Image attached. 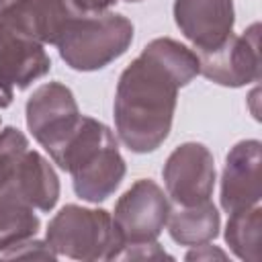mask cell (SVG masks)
<instances>
[{
    "label": "cell",
    "mask_w": 262,
    "mask_h": 262,
    "mask_svg": "<svg viewBox=\"0 0 262 262\" xmlns=\"http://www.w3.org/2000/svg\"><path fill=\"white\" fill-rule=\"evenodd\" d=\"M199 68V55L170 37H158L143 47L123 70L115 92V127L125 147L149 154L166 141L178 90Z\"/></svg>",
    "instance_id": "1"
},
{
    "label": "cell",
    "mask_w": 262,
    "mask_h": 262,
    "mask_svg": "<svg viewBox=\"0 0 262 262\" xmlns=\"http://www.w3.org/2000/svg\"><path fill=\"white\" fill-rule=\"evenodd\" d=\"M51 160L70 172L74 192L88 203L106 201L125 178V160L113 131L92 117H82L74 135Z\"/></svg>",
    "instance_id": "2"
},
{
    "label": "cell",
    "mask_w": 262,
    "mask_h": 262,
    "mask_svg": "<svg viewBox=\"0 0 262 262\" xmlns=\"http://www.w3.org/2000/svg\"><path fill=\"white\" fill-rule=\"evenodd\" d=\"M133 41V25L127 16L115 12L78 14L70 20L55 47L59 57L78 72L106 68L121 57Z\"/></svg>",
    "instance_id": "3"
},
{
    "label": "cell",
    "mask_w": 262,
    "mask_h": 262,
    "mask_svg": "<svg viewBox=\"0 0 262 262\" xmlns=\"http://www.w3.org/2000/svg\"><path fill=\"white\" fill-rule=\"evenodd\" d=\"M47 246L72 260H117L123 242L104 209L66 205L55 213L45 233Z\"/></svg>",
    "instance_id": "4"
},
{
    "label": "cell",
    "mask_w": 262,
    "mask_h": 262,
    "mask_svg": "<svg viewBox=\"0 0 262 262\" xmlns=\"http://www.w3.org/2000/svg\"><path fill=\"white\" fill-rule=\"evenodd\" d=\"M27 149L29 141L23 131L16 127L0 131V254L18 242L35 237L41 225L16 180V164Z\"/></svg>",
    "instance_id": "5"
},
{
    "label": "cell",
    "mask_w": 262,
    "mask_h": 262,
    "mask_svg": "<svg viewBox=\"0 0 262 262\" xmlns=\"http://www.w3.org/2000/svg\"><path fill=\"white\" fill-rule=\"evenodd\" d=\"M82 117L74 92L59 82L39 86L27 100V127L51 158L66 145Z\"/></svg>",
    "instance_id": "6"
},
{
    "label": "cell",
    "mask_w": 262,
    "mask_h": 262,
    "mask_svg": "<svg viewBox=\"0 0 262 262\" xmlns=\"http://www.w3.org/2000/svg\"><path fill=\"white\" fill-rule=\"evenodd\" d=\"M170 203L164 190L147 178L133 182L117 201L113 221L123 246L156 242L166 227Z\"/></svg>",
    "instance_id": "7"
},
{
    "label": "cell",
    "mask_w": 262,
    "mask_h": 262,
    "mask_svg": "<svg viewBox=\"0 0 262 262\" xmlns=\"http://www.w3.org/2000/svg\"><path fill=\"white\" fill-rule=\"evenodd\" d=\"M199 55V74L207 80L239 88L260 80V25H250L242 35H229L225 43L209 53Z\"/></svg>",
    "instance_id": "8"
},
{
    "label": "cell",
    "mask_w": 262,
    "mask_h": 262,
    "mask_svg": "<svg viewBox=\"0 0 262 262\" xmlns=\"http://www.w3.org/2000/svg\"><path fill=\"white\" fill-rule=\"evenodd\" d=\"M162 176L166 192L176 205L188 207L211 201L215 186L213 154L203 143L186 141L168 156Z\"/></svg>",
    "instance_id": "9"
},
{
    "label": "cell",
    "mask_w": 262,
    "mask_h": 262,
    "mask_svg": "<svg viewBox=\"0 0 262 262\" xmlns=\"http://www.w3.org/2000/svg\"><path fill=\"white\" fill-rule=\"evenodd\" d=\"M74 16L78 12L70 0H16L0 12V29L41 45H55Z\"/></svg>",
    "instance_id": "10"
},
{
    "label": "cell",
    "mask_w": 262,
    "mask_h": 262,
    "mask_svg": "<svg viewBox=\"0 0 262 262\" xmlns=\"http://www.w3.org/2000/svg\"><path fill=\"white\" fill-rule=\"evenodd\" d=\"M174 20L194 53H209L233 31V0H174Z\"/></svg>",
    "instance_id": "11"
},
{
    "label": "cell",
    "mask_w": 262,
    "mask_h": 262,
    "mask_svg": "<svg viewBox=\"0 0 262 262\" xmlns=\"http://www.w3.org/2000/svg\"><path fill=\"white\" fill-rule=\"evenodd\" d=\"M262 145L258 139L235 143L227 158L221 176V207L225 213H235L260 205L262 196Z\"/></svg>",
    "instance_id": "12"
},
{
    "label": "cell",
    "mask_w": 262,
    "mask_h": 262,
    "mask_svg": "<svg viewBox=\"0 0 262 262\" xmlns=\"http://www.w3.org/2000/svg\"><path fill=\"white\" fill-rule=\"evenodd\" d=\"M51 70L43 45L0 29V108L12 102L14 88L23 90Z\"/></svg>",
    "instance_id": "13"
},
{
    "label": "cell",
    "mask_w": 262,
    "mask_h": 262,
    "mask_svg": "<svg viewBox=\"0 0 262 262\" xmlns=\"http://www.w3.org/2000/svg\"><path fill=\"white\" fill-rule=\"evenodd\" d=\"M16 180L25 201L35 211H51L59 199V180L51 164L35 149H27L16 164Z\"/></svg>",
    "instance_id": "14"
},
{
    "label": "cell",
    "mask_w": 262,
    "mask_h": 262,
    "mask_svg": "<svg viewBox=\"0 0 262 262\" xmlns=\"http://www.w3.org/2000/svg\"><path fill=\"white\" fill-rule=\"evenodd\" d=\"M219 213L217 207L211 201L199 203V205H188V207H180L176 205V209L168 213V233L170 237L180 244V246H199V244H207L211 239L217 237L219 233Z\"/></svg>",
    "instance_id": "15"
},
{
    "label": "cell",
    "mask_w": 262,
    "mask_h": 262,
    "mask_svg": "<svg viewBox=\"0 0 262 262\" xmlns=\"http://www.w3.org/2000/svg\"><path fill=\"white\" fill-rule=\"evenodd\" d=\"M225 242L231 252L246 262H260L262 258V207L254 205L229 213L225 227Z\"/></svg>",
    "instance_id": "16"
},
{
    "label": "cell",
    "mask_w": 262,
    "mask_h": 262,
    "mask_svg": "<svg viewBox=\"0 0 262 262\" xmlns=\"http://www.w3.org/2000/svg\"><path fill=\"white\" fill-rule=\"evenodd\" d=\"M0 256L4 258H57V254L47 246V242H39L33 237L10 246Z\"/></svg>",
    "instance_id": "17"
},
{
    "label": "cell",
    "mask_w": 262,
    "mask_h": 262,
    "mask_svg": "<svg viewBox=\"0 0 262 262\" xmlns=\"http://www.w3.org/2000/svg\"><path fill=\"white\" fill-rule=\"evenodd\" d=\"M160 258H172L166 254L158 242H147V244H133V246H123L117 260H160Z\"/></svg>",
    "instance_id": "18"
},
{
    "label": "cell",
    "mask_w": 262,
    "mask_h": 262,
    "mask_svg": "<svg viewBox=\"0 0 262 262\" xmlns=\"http://www.w3.org/2000/svg\"><path fill=\"white\" fill-rule=\"evenodd\" d=\"M78 14H102L108 12L111 6H115L119 0H70Z\"/></svg>",
    "instance_id": "19"
},
{
    "label": "cell",
    "mask_w": 262,
    "mask_h": 262,
    "mask_svg": "<svg viewBox=\"0 0 262 262\" xmlns=\"http://www.w3.org/2000/svg\"><path fill=\"white\" fill-rule=\"evenodd\" d=\"M213 258H219V260H225L227 254L215 246H209L207 244H199V246H192V250L186 254V260H213Z\"/></svg>",
    "instance_id": "20"
},
{
    "label": "cell",
    "mask_w": 262,
    "mask_h": 262,
    "mask_svg": "<svg viewBox=\"0 0 262 262\" xmlns=\"http://www.w3.org/2000/svg\"><path fill=\"white\" fill-rule=\"evenodd\" d=\"M12 2H16V0H0V12H2L6 6H10Z\"/></svg>",
    "instance_id": "21"
},
{
    "label": "cell",
    "mask_w": 262,
    "mask_h": 262,
    "mask_svg": "<svg viewBox=\"0 0 262 262\" xmlns=\"http://www.w3.org/2000/svg\"><path fill=\"white\" fill-rule=\"evenodd\" d=\"M125 2H141V0H125Z\"/></svg>",
    "instance_id": "22"
}]
</instances>
